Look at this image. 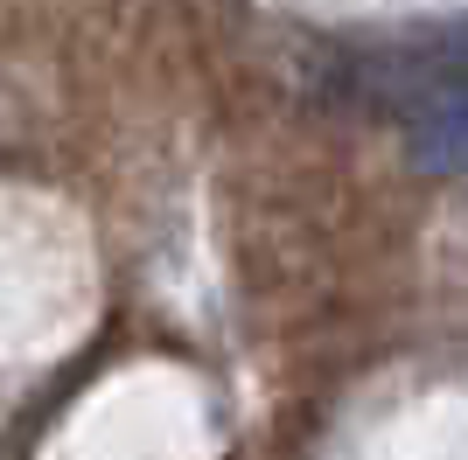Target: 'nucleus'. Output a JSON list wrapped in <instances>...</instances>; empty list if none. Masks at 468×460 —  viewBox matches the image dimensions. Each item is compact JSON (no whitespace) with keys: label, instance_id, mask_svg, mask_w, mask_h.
I'll list each match as a JSON object with an SVG mask.
<instances>
[{"label":"nucleus","instance_id":"f257e3e1","mask_svg":"<svg viewBox=\"0 0 468 460\" xmlns=\"http://www.w3.org/2000/svg\"><path fill=\"white\" fill-rule=\"evenodd\" d=\"M406 153L420 174H468V70L420 91L406 126Z\"/></svg>","mask_w":468,"mask_h":460}]
</instances>
